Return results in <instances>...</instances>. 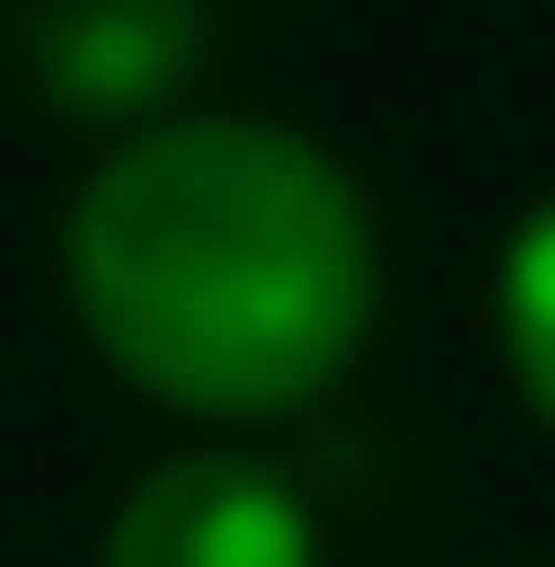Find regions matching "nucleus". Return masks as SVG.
I'll list each match as a JSON object with an SVG mask.
<instances>
[{"mask_svg":"<svg viewBox=\"0 0 555 567\" xmlns=\"http://www.w3.org/2000/svg\"><path fill=\"white\" fill-rule=\"evenodd\" d=\"M89 341L189 416H278L341 379L379 303V227L304 126L165 114L63 215Z\"/></svg>","mask_w":555,"mask_h":567,"instance_id":"obj_1","label":"nucleus"},{"mask_svg":"<svg viewBox=\"0 0 555 567\" xmlns=\"http://www.w3.org/2000/svg\"><path fill=\"white\" fill-rule=\"evenodd\" d=\"M505 365H517V391L543 404V429H555V203H531V227L505 240Z\"/></svg>","mask_w":555,"mask_h":567,"instance_id":"obj_4","label":"nucleus"},{"mask_svg":"<svg viewBox=\"0 0 555 567\" xmlns=\"http://www.w3.org/2000/svg\"><path fill=\"white\" fill-rule=\"evenodd\" d=\"M215 51L203 0H13V63L63 114H152Z\"/></svg>","mask_w":555,"mask_h":567,"instance_id":"obj_3","label":"nucleus"},{"mask_svg":"<svg viewBox=\"0 0 555 567\" xmlns=\"http://www.w3.org/2000/svg\"><path fill=\"white\" fill-rule=\"evenodd\" d=\"M102 567H316V517L253 454H165L114 505Z\"/></svg>","mask_w":555,"mask_h":567,"instance_id":"obj_2","label":"nucleus"}]
</instances>
